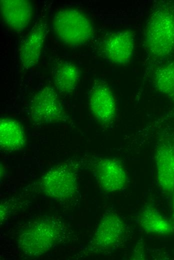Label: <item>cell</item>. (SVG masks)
<instances>
[{
  "label": "cell",
  "instance_id": "obj_1",
  "mask_svg": "<svg viewBox=\"0 0 174 260\" xmlns=\"http://www.w3.org/2000/svg\"><path fill=\"white\" fill-rule=\"evenodd\" d=\"M144 44L148 55L160 61L174 53V4L160 1L154 6L146 22Z\"/></svg>",
  "mask_w": 174,
  "mask_h": 260
},
{
  "label": "cell",
  "instance_id": "obj_2",
  "mask_svg": "<svg viewBox=\"0 0 174 260\" xmlns=\"http://www.w3.org/2000/svg\"><path fill=\"white\" fill-rule=\"evenodd\" d=\"M52 26L58 40L72 48L86 44L94 34L93 26L89 18L74 8H64L57 11Z\"/></svg>",
  "mask_w": 174,
  "mask_h": 260
},
{
  "label": "cell",
  "instance_id": "obj_3",
  "mask_svg": "<svg viewBox=\"0 0 174 260\" xmlns=\"http://www.w3.org/2000/svg\"><path fill=\"white\" fill-rule=\"evenodd\" d=\"M62 222L47 218L35 222L20 236L18 246L22 253L29 257L40 256L50 250L62 234Z\"/></svg>",
  "mask_w": 174,
  "mask_h": 260
},
{
  "label": "cell",
  "instance_id": "obj_4",
  "mask_svg": "<svg viewBox=\"0 0 174 260\" xmlns=\"http://www.w3.org/2000/svg\"><path fill=\"white\" fill-rule=\"evenodd\" d=\"M40 186L42 192L48 197L57 200L68 199L77 191L76 174L70 166L59 165L43 176Z\"/></svg>",
  "mask_w": 174,
  "mask_h": 260
},
{
  "label": "cell",
  "instance_id": "obj_5",
  "mask_svg": "<svg viewBox=\"0 0 174 260\" xmlns=\"http://www.w3.org/2000/svg\"><path fill=\"white\" fill-rule=\"evenodd\" d=\"M31 119L42 124H53L63 118V111L56 90L47 86L33 97L30 106Z\"/></svg>",
  "mask_w": 174,
  "mask_h": 260
},
{
  "label": "cell",
  "instance_id": "obj_6",
  "mask_svg": "<svg viewBox=\"0 0 174 260\" xmlns=\"http://www.w3.org/2000/svg\"><path fill=\"white\" fill-rule=\"evenodd\" d=\"M157 182L166 193L174 192V138L162 137L154 152Z\"/></svg>",
  "mask_w": 174,
  "mask_h": 260
},
{
  "label": "cell",
  "instance_id": "obj_7",
  "mask_svg": "<svg viewBox=\"0 0 174 260\" xmlns=\"http://www.w3.org/2000/svg\"><path fill=\"white\" fill-rule=\"evenodd\" d=\"M124 232L125 224L118 215L114 213L106 214L89 242L88 250L97 252L112 248L122 238Z\"/></svg>",
  "mask_w": 174,
  "mask_h": 260
},
{
  "label": "cell",
  "instance_id": "obj_8",
  "mask_svg": "<svg viewBox=\"0 0 174 260\" xmlns=\"http://www.w3.org/2000/svg\"><path fill=\"white\" fill-rule=\"evenodd\" d=\"M88 106L95 119L103 126L112 124L116 116V106L113 93L104 82H96L88 94Z\"/></svg>",
  "mask_w": 174,
  "mask_h": 260
},
{
  "label": "cell",
  "instance_id": "obj_9",
  "mask_svg": "<svg viewBox=\"0 0 174 260\" xmlns=\"http://www.w3.org/2000/svg\"><path fill=\"white\" fill-rule=\"evenodd\" d=\"M93 170L98 185L106 192L119 191L127 184L126 170L122 164L116 158H104L96 160Z\"/></svg>",
  "mask_w": 174,
  "mask_h": 260
},
{
  "label": "cell",
  "instance_id": "obj_10",
  "mask_svg": "<svg viewBox=\"0 0 174 260\" xmlns=\"http://www.w3.org/2000/svg\"><path fill=\"white\" fill-rule=\"evenodd\" d=\"M134 40L128 30L118 31L108 35L102 44V53L106 60L114 64H128L134 52Z\"/></svg>",
  "mask_w": 174,
  "mask_h": 260
},
{
  "label": "cell",
  "instance_id": "obj_11",
  "mask_svg": "<svg viewBox=\"0 0 174 260\" xmlns=\"http://www.w3.org/2000/svg\"><path fill=\"white\" fill-rule=\"evenodd\" d=\"M0 16L4 22L10 29L20 32L32 22L34 8L27 0H0Z\"/></svg>",
  "mask_w": 174,
  "mask_h": 260
},
{
  "label": "cell",
  "instance_id": "obj_12",
  "mask_svg": "<svg viewBox=\"0 0 174 260\" xmlns=\"http://www.w3.org/2000/svg\"><path fill=\"white\" fill-rule=\"evenodd\" d=\"M46 22L41 20L36 22L22 42L19 59L23 68L28 70L35 66L42 54L46 35Z\"/></svg>",
  "mask_w": 174,
  "mask_h": 260
},
{
  "label": "cell",
  "instance_id": "obj_13",
  "mask_svg": "<svg viewBox=\"0 0 174 260\" xmlns=\"http://www.w3.org/2000/svg\"><path fill=\"white\" fill-rule=\"evenodd\" d=\"M26 139L22 126L16 120L9 118L0 120V147L5 151H15L21 149L26 144Z\"/></svg>",
  "mask_w": 174,
  "mask_h": 260
},
{
  "label": "cell",
  "instance_id": "obj_14",
  "mask_svg": "<svg viewBox=\"0 0 174 260\" xmlns=\"http://www.w3.org/2000/svg\"><path fill=\"white\" fill-rule=\"evenodd\" d=\"M138 219L140 226L147 233L164 235L174 232L172 222L152 206L144 208Z\"/></svg>",
  "mask_w": 174,
  "mask_h": 260
},
{
  "label": "cell",
  "instance_id": "obj_15",
  "mask_svg": "<svg viewBox=\"0 0 174 260\" xmlns=\"http://www.w3.org/2000/svg\"><path fill=\"white\" fill-rule=\"evenodd\" d=\"M80 78L78 67L68 61H63L54 68V80L56 90L60 94H67L76 87Z\"/></svg>",
  "mask_w": 174,
  "mask_h": 260
},
{
  "label": "cell",
  "instance_id": "obj_16",
  "mask_svg": "<svg viewBox=\"0 0 174 260\" xmlns=\"http://www.w3.org/2000/svg\"><path fill=\"white\" fill-rule=\"evenodd\" d=\"M152 82L159 92L174 99V60L160 66L154 70Z\"/></svg>",
  "mask_w": 174,
  "mask_h": 260
},
{
  "label": "cell",
  "instance_id": "obj_17",
  "mask_svg": "<svg viewBox=\"0 0 174 260\" xmlns=\"http://www.w3.org/2000/svg\"><path fill=\"white\" fill-rule=\"evenodd\" d=\"M174 196H173V208H174Z\"/></svg>",
  "mask_w": 174,
  "mask_h": 260
}]
</instances>
